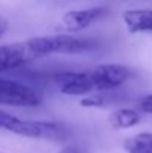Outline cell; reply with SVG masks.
I'll use <instances>...</instances> for the list:
<instances>
[{
	"instance_id": "3957f363",
	"label": "cell",
	"mask_w": 152,
	"mask_h": 153,
	"mask_svg": "<svg viewBox=\"0 0 152 153\" xmlns=\"http://www.w3.org/2000/svg\"><path fill=\"white\" fill-rule=\"evenodd\" d=\"M94 91H112L124 85L131 71L122 64H99L90 71Z\"/></svg>"
},
{
	"instance_id": "8992f818",
	"label": "cell",
	"mask_w": 152,
	"mask_h": 153,
	"mask_svg": "<svg viewBox=\"0 0 152 153\" xmlns=\"http://www.w3.org/2000/svg\"><path fill=\"white\" fill-rule=\"evenodd\" d=\"M37 56L30 49L27 42L7 43L0 46V73L24 67Z\"/></svg>"
},
{
	"instance_id": "277c9868",
	"label": "cell",
	"mask_w": 152,
	"mask_h": 153,
	"mask_svg": "<svg viewBox=\"0 0 152 153\" xmlns=\"http://www.w3.org/2000/svg\"><path fill=\"white\" fill-rule=\"evenodd\" d=\"M9 132L39 140H60L63 138V129L60 125L48 120H22L16 119Z\"/></svg>"
},
{
	"instance_id": "ba28073f",
	"label": "cell",
	"mask_w": 152,
	"mask_h": 153,
	"mask_svg": "<svg viewBox=\"0 0 152 153\" xmlns=\"http://www.w3.org/2000/svg\"><path fill=\"white\" fill-rule=\"evenodd\" d=\"M122 21L130 33H152V9H128Z\"/></svg>"
},
{
	"instance_id": "7c38bea8",
	"label": "cell",
	"mask_w": 152,
	"mask_h": 153,
	"mask_svg": "<svg viewBox=\"0 0 152 153\" xmlns=\"http://www.w3.org/2000/svg\"><path fill=\"white\" fill-rule=\"evenodd\" d=\"M16 119H18L16 116H13V114H10V113H7V111H4V110L0 108V128L9 131L10 126L15 123Z\"/></svg>"
},
{
	"instance_id": "5b68a950",
	"label": "cell",
	"mask_w": 152,
	"mask_h": 153,
	"mask_svg": "<svg viewBox=\"0 0 152 153\" xmlns=\"http://www.w3.org/2000/svg\"><path fill=\"white\" fill-rule=\"evenodd\" d=\"M58 91L64 95H88L94 91L90 73L84 71H60L52 77Z\"/></svg>"
},
{
	"instance_id": "7a4b0ae2",
	"label": "cell",
	"mask_w": 152,
	"mask_h": 153,
	"mask_svg": "<svg viewBox=\"0 0 152 153\" xmlns=\"http://www.w3.org/2000/svg\"><path fill=\"white\" fill-rule=\"evenodd\" d=\"M42 97L25 83L0 77V104L10 107H37Z\"/></svg>"
},
{
	"instance_id": "9c48e42d",
	"label": "cell",
	"mask_w": 152,
	"mask_h": 153,
	"mask_svg": "<svg viewBox=\"0 0 152 153\" xmlns=\"http://www.w3.org/2000/svg\"><path fill=\"white\" fill-rule=\"evenodd\" d=\"M140 119H142V116L137 110L128 108V107H121L110 113L109 125L113 129H128V128L136 126L140 122Z\"/></svg>"
},
{
	"instance_id": "8fae6325",
	"label": "cell",
	"mask_w": 152,
	"mask_h": 153,
	"mask_svg": "<svg viewBox=\"0 0 152 153\" xmlns=\"http://www.w3.org/2000/svg\"><path fill=\"white\" fill-rule=\"evenodd\" d=\"M81 105L82 107H104L106 105V98L101 95L100 92H96V94H88L85 98L81 100Z\"/></svg>"
},
{
	"instance_id": "52a82bcc",
	"label": "cell",
	"mask_w": 152,
	"mask_h": 153,
	"mask_svg": "<svg viewBox=\"0 0 152 153\" xmlns=\"http://www.w3.org/2000/svg\"><path fill=\"white\" fill-rule=\"evenodd\" d=\"M107 12L106 7H88V9H78V10H69L63 15L61 25L69 33L82 31L87 27H90L93 22L100 19L101 16Z\"/></svg>"
},
{
	"instance_id": "2e32d148",
	"label": "cell",
	"mask_w": 152,
	"mask_h": 153,
	"mask_svg": "<svg viewBox=\"0 0 152 153\" xmlns=\"http://www.w3.org/2000/svg\"><path fill=\"white\" fill-rule=\"evenodd\" d=\"M0 153H3V152H0Z\"/></svg>"
},
{
	"instance_id": "9a60e30c",
	"label": "cell",
	"mask_w": 152,
	"mask_h": 153,
	"mask_svg": "<svg viewBox=\"0 0 152 153\" xmlns=\"http://www.w3.org/2000/svg\"><path fill=\"white\" fill-rule=\"evenodd\" d=\"M58 153H81L76 147H66V149H63L61 152H58Z\"/></svg>"
},
{
	"instance_id": "6da1fadb",
	"label": "cell",
	"mask_w": 152,
	"mask_h": 153,
	"mask_svg": "<svg viewBox=\"0 0 152 153\" xmlns=\"http://www.w3.org/2000/svg\"><path fill=\"white\" fill-rule=\"evenodd\" d=\"M34 55L45 56L51 53H79L94 48V43L90 40L75 37L72 34H54L43 37H33L25 40Z\"/></svg>"
},
{
	"instance_id": "30bf717a",
	"label": "cell",
	"mask_w": 152,
	"mask_h": 153,
	"mask_svg": "<svg viewBox=\"0 0 152 153\" xmlns=\"http://www.w3.org/2000/svg\"><path fill=\"white\" fill-rule=\"evenodd\" d=\"M127 153H152V132H139L124 141Z\"/></svg>"
},
{
	"instance_id": "5bb4252c",
	"label": "cell",
	"mask_w": 152,
	"mask_h": 153,
	"mask_svg": "<svg viewBox=\"0 0 152 153\" xmlns=\"http://www.w3.org/2000/svg\"><path fill=\"white\" fill-rule=\"evenodd\" d=\"M6 28H7V22L3 19V18H0V37L4 34V31H6Z\"/></svg>"
},
{
	"instance_id": "4fadbf2b",
	"label": "cell",
	"mask_w": 152,
	"mask_h": 153,
	"mask_svg": "<svg viewBox=\"0 0 152 153\" xmlns=\"http://www.w3.org/2000/svg\"><path fill=\"white\" fill-rule=\"evenodd\" d=\"M137 107L142 113H148L152 114V94H148L145 97H142L139 102H137Z\"/></svg>"
}]
</instances>
